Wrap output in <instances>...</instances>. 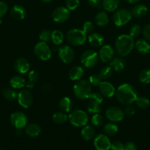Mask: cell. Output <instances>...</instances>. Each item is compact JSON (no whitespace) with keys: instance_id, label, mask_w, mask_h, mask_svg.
<instances>
[{"instance_id":"obj_40","label":"cell","mask_w":150,"mask_h":150,"mask_svg":"<svg viewBox=\"0 0 150 150\" xmlns=\"http://www.w3.org/2000/svg\"><path fill=\"white\" fill-rule=\"evenodd\" d=\"M88 81L90 82V83L91 84V86H99V84L101 83V82L102 81V79H101L100 76L99 74H93L91 75L89 77V81Z\"/></svg>"},{"instance_id":"obj_36","label":"cell","mask_w":150,"mask_h":150,"mask_svg":"<svg viewBox=\"0 0 150 150\" xmlns=\"http://www.w3.org/2000/svg\"><path fill=\"white\" fill-rule=\"evenodd\" d=\"M136 105L141 109H146L150 105V101L146 97H138L135 101Z\"/></svg>"},{"instance_id":"obj_14","label":"cell","mask_w":150,"mask_h":150,"mask_svg":"<svg viewBox=\"0 0 150 150\" xmlns=\"http://www.w3.org/2000/svg\"><path fill=\"white\" fill-rule=\"evenodd\" d=\"M106 117L113 122H119L123 120L124 117V113L120 108L117 106H113L109 108L106 111Z\"/></svg>"},{"instance_id":"obj_50","label":"cell","mask_w":150,"mask_h":150,"mask_svg":"<svg viewBox=\"0 0 150 150\" xmlns=\"http://www.w3.org/2000/svg\"><path fill=\"white\" fill-rule=\"evenodd\" d=\"M135 108L131 106L126 107L124 109V115L127 116V117H132V116H133L135 114Z\"/></svg>"},{"instance_id":"obj_27","label":"cell","mask_w":150,"mask_h":150,"mask_svg":"<svg viewBox=\"0 0 150 150\" xmlns=\"http://www.w3.org/2000/svg\"><path fill=\"white\" fill-rule=\"evenodd\" d=\"M120 0H103L101 6L104 10L107 12H113L119 7Z\"/></svg>"},{"instance_id":"obj_29","label":"cell","mask_w":150,"mask_h":150,"mask_svg":"<svg viewBox=\"0 0 150 150\" xmlns=\"http://www.w3.org/2000/svg\"><path fill=\"white\" fill-rule=\"evenodd\" d=\"M81 136L85 141H91L95 136V130L91 125H85L81 131Z\"/></svg>"},{"instance_id":"obj_9","label":"cell","mask_w":150,"mask_h":150,"mask_svg":"<svg viewBox=\"0 0 150 150\" xmlns=\"http://www.w3.org/2000/svg\"><path fill=\"white\" fill-rule=\"evenodd\" d=\"M34 54L42 61H47L51 57V50L46 42L41 41L34 47Z\"/></svg>"},{"instance_id":"obj_1","label":"cell","mask_w":150,"mask_h":150,"mask_svg":"<svg viewBox=\"0 0 150 150\" xmlns=\"http://www.w3.org/2000/svg\"><path fill=\"white\" fill-rule=\"evenodd\" d=\"M116 94L119 102L124 105H130L135 102L138 98L136 89L129 83L120 85L116 89Z\"/></svg>"},{"instance_id":"obj_37","label":"cell","mask_w":150,"mask_h":150,"mask_svg":"<svg viewBox=\"0 0 150 150\" xmlns=\"http://www.w3.org/2000/svg\"><path fill=\"white\" fill-rule=\"evenodd\" d=\"M104 122V118L101 114H95L91 117V124L95 127H100Z\"/></svg>"},{"instance_id":"obj_7","label":"cell","mask_w":150,"mask_h":150,"mask_svg":"<svg viewBox=\"0 0 150 150\" xmlns=\"http://www.w3.org/2000/svg\"><path fill=\"white\" fill-rule=\"evenodd\" d=\"M99 54L94 50H87L84 51L80 57V62L82 66L87 68H90L97 64L99 61Z\"/></svg>"},{"instance_id":"obj_20","label":"cell","mask_w":150,"mask_h":150,"mask_svg":"<svg viewBox=\"0 0 150 150\" xmlns=\"http://www.w3.org/2000/svg\"><path fill=\"white\" fill-rule=\"evenodd\" d=\"M10 14L13 18L20 21L25 18L26 15V10L23 6L16 4L12 7L11 10H10Z\"/></svg>"},{"instance_id":"obj_45","label":"cell","mask_w":150,"mask_h":150,"mask_svg":"<svg viewBox=\"0 0 150 150\" xmlns=\"http://www.w3.org/2000/svg\"><path fill=\"white\" fill-rule=\"evenodd\" d=\"M124 144L120 142H114L111 143V146L110 149L111 150H124Z\"/></svg>"},{"instance_id":"obj_21","label":"cell","mask_w":150,"mask_h":150,"mask_svg":"<svg viewBox=\"0 0 150 150\" xmlns=\"http://www.w3.org/2000/svg\"><path fill=\"white\" fill-rule=\"evenodd\" d=\"M135 49L141 54H148L150 52V44L146 40L139 39L135 43Z\"/></svg>"},{"instance_id":"obj_6","label":"cell","mask_w":150,"mask_h":150,"mask_svg":"<svg viewBox=\"0 0 150 150\" xmlns=\"http://www.w3.org/2000/svg\"><path fill=\"white\" fill-rule=\"evenodd\" d=\"M103 98L100 92H91L90 95L89 102L87 105V110L91 114H99L101 111V104L103 102Z\"/></svg>"},{"instance_id":"obj_54","label":"cell","mask_w":150,"mask_h":150,"mask_svg":"<svg viewBox=\"0 0 150 150\" xmlns=\"http://www.w3.org/2000/svg\"><path fill=\"white\" fill-rule=\"evenodd\" d=\"M41 1H42L43 2L48 3V2H50V1H52V0H41Z\"/></svg>"},{"instance_id":"obj_8","label":"cell","mask_w":150,"mask_h":150,"mask_svg":"<svg viewBox=\"0 0 150 150\" xmlns=\"http://www.w3.org/2000/svg\"><path fill=\"white\" fill-rule=\"evenodd\" d=\"M132 16L131 11L127 9L122 8L118 10L113 16V23L117 26H122L126 25L132 18Z\"/></svg>"},{"instance_id":"obj_3","label":"cell","mask_w":150,"mask_h":150,"mask_svg":"<svg viewBox=\"0 0 150 150\" xmlns=\"http://www.w3.org/2000/svg\"><path fill=\"white\" fill-rule=\"evenodd\" d=\"M91 84L86 80L76 81L74 85L73 92L77 99L85 100L89 98L91 94Z\"/></svg>"},{"instance_id":"obj_46","label":"cell","mask_w":150,"mask_h":150,"mask_svg":"<svg viewBox=\"0 0 150 150\" xmlns=\"http://www.w3.org/2000/svg\"><path fill=\"white\" fill-rule=\"evenodd\" d=\"M8 10L7 4L4 1H0V18L6 14Z\"/></svg>"},{"instance_id":"obj_44","label":"cell","mask_w":150,"mask_h":150,"mask_svg":"<svg viewBox=\"0 0 150 150\" xmlns=\"http://www.w3.org/2000/svg\"><path fill=\"white\" fill-rule=\"evenodd\" d=\"M28 79L29 81H32L33 83H35L39 79V75L35 70H31L28 73Z\"/></svg>"},{"instance_id":"obj_26","label":"cell","mask_w":150,"mask_h":150,"mask_svg":"<svg viewBox=\"0 0 150 150\" xmlns=\"http://www.w3.org/2000/svg\"><path fill=\"white\" fill-rule=\"evenodd\" d=\"M25 128V133L29 137H37L41 133V127L38 124L31 123L26 125Z\"/></svg>"},{"instance_id":"obj_55","label":"cell","mask_w":150,"mask_h":150,"mask_svg":"<svg viewBox=\"0 0 150 150\" xmlns=\"http://www.w3.org/2000/svg\"><path fill=\"white\" fill-rule=\"evenodd\" d=\"M0 150H3V149H0Z\"/></svg>"},{"instance_id":"obj_11","label":"cell","mask_w":150,"mask_h":150,"mask_svg":"<svg viewBox=\"0 0 150 150\" xmlns=\"http://www.w3.org/2000/svg\"><path fill=\"white\" fill-rule=\"evenodd\" d=\"M58 56L63 63L69 64L74 59L75 54L71 47L69 45H62L58 48Z\"/></svg>"},{"instance_id":"obj_4","label":"cell","mask_w":150,"mask_h":150,"mask_svg":"<svg viewBox=\"0 0 150 150\" xmlns=\"http://www.w3.org/2000/svg\"><path fill=\"white\" fill-rule=\"evenodd\" d=\"M71 124L76 127H84L88 122V115L85 111L80 109L73 110L69 116Z\"/></svg>"},{"instance_id":"obj_48","label":"cell","mask_w":150,"mask_h":150,"mask_svg":"<svg viewBox=\"0 0 150 150\" xmlns=\"http://www.w3.org/2000/svg\"><path fill=\"white\" fill-rule=\"evenodd\" d=\"M88 2L93 8H100L101 5V0H88Z\"/></svg>"},{"instance_id":"obj_12","label":"cell","mask_w":150,"mask_h":150,"mask_svg":"<svg viewBox=\"0 0 150 150\" xmlns=\"http://www.w3.org/2000/svg\"><path fill=\"white\" fill-rule=\"evenodd\" d=\"M51 17L54 21L57 23H63L70 17V10L66 7H58L52 12Z\"/></svg>"},{"instance_id":"obj_34","label":"cell","mask_w":150,"mask_h":150,"mask_svg":"<svg viewBox=\"0 0 150 150\" xmlns=\"http://www.w3.org/2000/svg\"><path fill=\"white\" fill-rule=\"evenodd\" d=\"M3 97L7 100H13L17 98L18 93L14 89L12 88H5L2 91Z\"/></svg>"},{"instance_id":"obj_53","label":"cell","mask_w":150,"mask_h":150,"mask_svg":"<svg viewBox=\"0 0 150 150\" xmlns=\"http://www.w3.org/2000/svg\"><path fill=\"white\" fill-rule=\"evenodd\" d=\"M125 1L128 3H130V4H135V3L138 2L140 0H125Z\"/></svg>"},{"instance_id":"obj_35","label":"cell","mask_w":150,"mask_h":150,"mask_svg":"<svg viewBox=\"0 0 150 150\" xmlns=\"http://www.w3.org/2000/svg\"><path fill=\"white\" fill-rule=\"evenodd\" d=\"M113 70L110 66H106L100 70L99 75L102 80H107L113 76Z\"/></svg>"},{"instance_id":"obj_51","label":"cell","mask_w":150,"mask_h":150,"mask_svg":"<svg viewBox=\"0 0 150 150\" xmlns=\"http://www.w3.org/2000/svg\"><path fill=\"white\" fill-rule=\"evenodd\" d=\"M34 83H33V82L28 81H26V83H25V86H26V88H28V89H32V88L34 87Z\"/></svg>"},{"instance_id":"obj_25","label":"cell","mask_w":150,"mask_h":150,"mask_svg":"<svg viewBox=\"0 0 150 150\" xmlns=\"http://www.w3.org/2000/svg\"><path fill=\"white\" fill-rule=\"evenodd\" d=\"M59 108L60 111L64 113L71 112L73 108V103L71 100L68 97H64L61 98V100L59 102Z\"/></svg>"},{"instance_id":"obj_18","label":"cell","mask_w":150,"mask_h":150,"mask_svg":"<svg viewBox=\"0 0 150 150\" xmlns=\"http://www.w3.org/2000/svg\"><path fill=\"white\" fill-rule=\"evenodd\" d=\"M99 92L103 97L110 98L116 94V89L112 83L107 81H101L99 84Z\"/></svg>"},{"instance_id":"obj_41","label":"cell","mask_w":150,"mask_h":150,"mask_svg":"<svg viewBox=\"0 0 150 150\" xmlns=\"http://www.w3.org/2000/svg\"><path fill=\"white\" fill-rule=\"evenodd\" d=\"M141 32V27L140 25L138 24H134L131 26V28L129 29V33L132 38H137L140 35Z\"/></svg>"},{"instance_id":"obj_13","label":"cell","mask_w":150,"mask_h":150,"mask_svg":"<svg viewBox=\"0 0 150 150\" xmlns=\"http://www.w3.org/2000/svg\"><path fill=\"white\" fill-rule=\"evenodd\" d=\"M18 103L21 107L28 108L33 103V97L28 90L24 89L18 93L17 96Z\"/></svg>"},{"instance_id":"obj_23","label":"cell","mask_w":150,"mask_h":150,"mask_svg":"<svg viewBox=\"0 0 150 150\" xmlns=\"http://www.w3.org/2000/svg\"><path fill=\"white\" fill-rule=\"evenodd\" d=\"M84 73H85V71H84L83 68L80 66L76 65L74 66L71 68V70H69V76L71 80L79 81L84 76Z\"/></svg>"},{"instance_id":"obj_22","label":"cell","mask_w":150,"mask_h":150,"mask_svg":"<svg viewBox=\"0 0 150 150\" xmlns=\"http://www.w3.org/2000/svg\"><path fill=\"white\" fill-rule=\"evenodd\" d=\"M104 38L99 33H91L88 36V42L94 47H100L103 45Z\"/></svg>"},{"instance_id":"obj_30","label":"cell","mask_w":150,"mask_h":150,"mask_svg":"<svg viewBox=\"0 0 150 150\" xmlns=\"http://www.w3.org/2000/svg\"><path fill=\"white\" fill-rule=\"evenodd\" d=\"M95 22L98 26H104L109 23V16L104 11H101L96 14Z\"/></svg>"},{"instance_id":"obj_2","label":"cell","mask_w":150,"mask_h":150,"mask_svg":"<svg viewBox=\"0 0 150 150\" xmlns=\"http://www.w3.org/2000/svg\"><path fill=\"white\" fill-rule=\"evenodd\" d=\"M135 46L133 38L129 35H121L116 39V50L121 57H126L131 53Z\"/></svg>"},{"instance_id":"obj_33","label":"cell","mask_w":150,"mask_h":150,"mask_svg":"<svg viewBox=\"0 0 150 150\" xmlns=\"http://www.w3.org/2000/svg\"><path fill=\"white\" fill-rule=\"evenodd\" d=\"M63 34L60 30H54L51 32V40L52 41L53 44L55 45H60L63 42Z\"/></svg>"},{"instance_id":"obj_32","label":"cell","mask_w":150,"mask_h":150,"mask_svg":"<svg viewBox=\"0 0 150 150\" xmlns=\"http://www.w3.org/2000/svg\"><path fill=\"white\" fill-rule=\"evenodd\" d=\"M52 120L54 123L60 125L66 122L67 120H69V117L66 114V113L63 112V111H57L53 114Z\"/></svg>"},{"instance_id":"obj_38","label":"cell","mask_w":150,"mask_h":150,"mask_svg":"<svg viewBox=\"0 0 150 150\" xmlns=\"http://www.w3.org/2000/svg\"><path fill=\"white\" fill-rule=\"evenodd\" d=\"M140 81L144 83H150V70H143L139 73Z\"/></svg>"},{"instance_id":"obj_15","label":"cell","mask_w":150,"mask_h":150,"mask_svg":"<svg viewBox=\"0 0 150 150\" xmlns=\"http://www.w3.org/2000/svg\"><path fill=\"white\" fill-rule=\"evenodd\" d=\"M94 145L96 150H109L111 142L105 134H99L94 139Z\"/></svg>"},{"instance_id":"obj_43","label":"cell","mask_w":150,"mask_h":150,"mask_svg":"<svg viewBox=\"0 0 150 150\" xmlns=\"http://www.w3.org/2000/svg\"><path fill=\"white\" fill-rule=\"evenodd\" d=\"M94 29V23H93V22L90 21L85 22V23L83 24V29H82V31H83L85 34L92 33Z\"/></svg>"},{"instance_id":"obj_17","label":"cell","mask_w":150,"mask_h":150,"mask_svg":"<svg viewBox=\"0 0 150 150\" xmlns=\"http://www.w3.org/2000/svg\"><path fill=\"white\" fill-rule=\"evenodd\" d=\"M30 65L27 59H26L24 57L18 58L15 61L14 63V69L19 74H26L29 72Z\"/></svg>"},{"instance_id":"obj_10","label":"cell","mask_w":150,"mask_h":150,"mask_svg":"<svg viewBox=\"0 0 150 150\" xmlns=\"http://www.w3.org/2000/svg\"><path fill=\"white\" fill-rule=\"evenodd\" d=\"M26 114L21 111H16L10 116V122L16 129H23L27 125Z\"/></svg>"},{"instance_id":"obj_16","label":"cell","mask_w":150,"mask_h":150,"mask_svg":"<svg viewBox=\"0 0 150 150\" xmlns=\"http://www.w3.org/2000/svg\"><path fill=\"white\" fill-rule=\"evenodd\" d=\"M99 57L104 63H108L114 58V50L110 45H104L100 49Z\"/></svg>"},{"instance_id":"obj_47","label":"cell","mask_w":150,"mask_h":150,"mask_svg":"<svg viewBox=\"0 0 150 150\" xmlns=\"http://www.w3.org/2000/svg\"><path fill=\"white\" fill-rule=\"evenodd\" d=\"M143 35L146 40H150V24H147L143 28Z\"/></svg>"},{"instance_id":"obj_31","label":"cell","mask_w":150,"mask_h":150,"mask_svg":"<svg viewBox=\"0 0 150 150\" xmlns=\"http://www.w3.org/2000/svg\"><path fill=\"white\" fill-rule=\"evenodd\" d=\"M103 130L106 136H113L118 133V126L113 122H108L104 125L103 127Z\"/></svg>"},{"instance_id":"obj_52","label":"cell","mask_w":150,"mask_h":150,"mask_svg":"<svg viewBox=\"0 0 150 150\" xmlns=\"http://www.w3.org/2000/svg\"><path fill=\"white\" fill-rule=\"evenodd\" d=\"M16 134L17 136H20L22 135V129H16Z\"/></svg>"},{"instance_id":"obj_24","label":"cell","mask_w":150,"mask_h":150,"mask_svg":"<svg viewBox=\"0 0 150 150\" xmlns=\"http://www.w3.org/2000/svg\"><path fill=\"white\" fill-rule=\"evenodd\" d=\"M148 13V8L144 4H137L135 7H132L131 10L132 16L135 18H142L145 16Z\"/></svg>"},{"instance_id":"obj_39","label":"cell","mask_w":150,"mask_h":150,"mask_svg":"<svg viewBox=\"0 0 150 150\" xmlns=\"http://www.w3.org/2000/svg\"><path fill=\"white\" fill-rule=\"evenodd\" d=\"M51 32L50 30H43L41 33L39 34V39L40 40L44 42H48L51 40Z\"/></svg>"},{"instance_id":"obj_19","label":"cell","mask_w":150,"mask_h":150,"mask_svg":"<svg viewBox=\"0 0 150 150\" xmlns=\"http://www.w3.org/2000/svg\"><path fill=\"white\" fill-rule=\"evenodd\" d=\"M110 66L112 67L113 71L119 73L124 70L126 67V62L122 57H116L111 60Z\"/></svg>"},{"instance_id":"obj_42","label":"cell","mask_w":150,"mask_h":150,"mask_svg":"<svg viewBox=\"0 0 150 150\" xmlns=\"http://www.w3.org/2000/svg\"><path fill=\"white\" fill-rule=\"evenodd\" d=\"M66 7L69 10H75L79 5V0H66Z\"/></svg>"},{"instance_id":"obj_5","label":"cell","mask_w":150,"mask_h":150,"mask_svg":"<svg viewBox=\"0 0 150 150\" xmlns=\"http://www.w3.org/2000/svg\"><path fill=\"white\" fill-rule=\"evenodd\" d=\"M67 40L71 45L74 46L83 45L86 41V34L79 29H71L66 35Z\"/></svg>"},{"instance_id":"obj_49","label":"cell","mask_w":150,"mask_h":150,"mask_svg":"<svg viewBox=\"0 0 150 150\" xmlns=\"http://www.w3.org/2000/svg\"><path fill=\"white\" fill-rule=\"evenodd\" d=\"M124 150H138V149H137L136 145H135L133 142H126L124 144Z\"/></svg>"},{"instance_id":"obj_28","label":"cell","mask_w":150,"mask_h":150,"mask_svg":"<svg viewBox=\"0 0 150 150\" xmlns=\"http://www.w3.org/2000/svg\"><path fill=\"white\" fill-rule=\"evenodd\" d=\"M26 81L20 75L13 76L10 80V84L13 89H21L25 86Z\"/></svg>"}]
</instances>
